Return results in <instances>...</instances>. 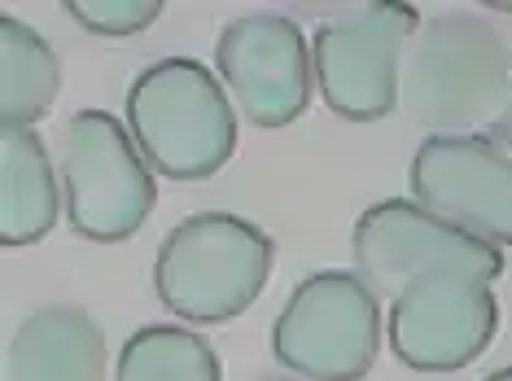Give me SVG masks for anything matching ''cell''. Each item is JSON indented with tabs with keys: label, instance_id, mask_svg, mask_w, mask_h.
<instances>
[{
	"label": "cell",
	"instance_id": "14",
	"mask_svg": "<svg viewBox=\"0 0 512 381\" xmlns=\"http://www.w3.org/2000/svg\"><path fill=\"white\" fill-rule=\"evenodd\" d=\"M114 381H224L211 338L184 325H141L119 346Z\"/></svg>",
	"mask_w": 512,
	"mask_h": 381
},
{
	"label": "cell",
	"instance_id": "9",
	"mask_svg": "<svg viewBox=\"0 0 512 381\" xmlns=\"http://www.w3.org/2000/svg\"><path fill=\"white\" fill-rule=\"evenodd\" d=\"M215 71L237 114L254 127H289L311 106L316 62L302 27L285 14H241L215 40Z\"/></svg>",
	"mask_w": 512,
	"mask_h": 381
},
{
	"label": "cell",
	"instance_id": "8",
	"mask_svg": "<svg viewBox=\"0 0 512 381\" xmlns=\"http://www.w3.org/2000/svg\"><path fill=\"white\" fill-rule=\"evenodd\" d=\"M351 254H355V272L372 285L377 298H399L416 276L442 268H460L486 276V281H495L504 272V250L438 219L416 198L372 202L355 219Z\"/></svg>",
	"mask_w": 512,
	"mask_h": 381
},
{
	"label": "cell",
	"instance_id": "6",
	"mask_svg": "<svg viewBox=\"0 0 512 381\" xmlns=\"http://www.w3.org/2000/svg\"><path fill=\"white\" fill-rule=\"evenodd\" d=\"M425 22L416 5L372 0L324 18L311 36L316 88L337 119L377 123L399 106L403 57Z\"/></svg>",
	"mask_w": 512,
	"mask_h": 381
},
{
	"label": "cell",
	"instance_id": "19",
	"mask_svg": "<svg viewBox=\"0 0 512 381\" xmlns=\"http://www.w3.org/2000/svg\"><path fill=\"white\" fill-rule=\"evenodd\" d=\"M263 381H298V377H263Z\"/></svg>",
	"mask_w": 512,
	"mask_h": 381
},
{
	"label": "cell",
	"instance_id": "16",
	"mask_svg": "<svg viewBox=\"0 0 512 381\" xmlns=\"http://www.w3.org/2000/svg\"><path fill=\"white\" fill-rule=\"evenodd\" d=\"M486 136H491V141L504 149V154L512 158V88H508V101H504V110L495 114V123L486 127Z\"/></svg>",
	"mask_w": 512,
	"mask_h": 381
},
{
	"label": "cell",
	"instance_id": "15",
	"mask_svg": "<svg viewBox=\"0 0 512 381\" xmlns=\"http://www.w3.org/2000/svg\"><path fill=\"white\" fill-rule=\"evenodd\" d=\"M62 9L84 31H92V36L127 40V36H136V31L154 27L167 5H162V0H66Z\"/></svg>",
	"mask_w": 512,
	"mask_h": 381
},
{
	"label": "cell",
	"instance_id": "7",
	"mask_svg": "<svg viewBox=\"0 0 512 381\" xmlns=\"http://www.w3.org/2000/svg\"><path fill=\"white\" fill-rule=\"evenodd\" d=\"M495 333L499 303L486 276L442 268L416 276L399 298H390V351L416 373H460L491 351Z\"/></svg>",
	"mask_w": 512,
	"mask_h": 381
},
{
	"label": "cell",
	"instance_id": "4",
	"mask_svg": "<svg viewBox=\"0 0 512 381\" xmlns=\"http://www.w3.org/2000/svg\"><path fill=\"white\" fill-rule=\"evenodd\" d=\"M57 176L66 193V224L97 246L136 237L158 202L154 167L110 110H75L62 123Z\"/></svg>",
	"mask_w": 512,
	"mask_h": 381
},
{
	"label": "cell",
	"instance_id": "2",
	"mask_svg": "<svg viewBox=\"0 0 512 381\" xmlns=\"http://www.w3.org/2000/svg\"><path fill=\"white\" fill-rule=\"evenodd\" d=\"M276 268V241L232 211L184 215L158 246L154 294L176 320L224 325L259 303Z\"/></svg>",
	"mask_w": 512,
	"mask_h": 381
},
{
	"label": "cell",
	"instance_id": "5",
	"mask_svg": "<svg viewBox=\"0 0 512 381\" xmlns=\"http://www.w3.org/2000/svg\"><path fill=\"white\" fill-rule=\"evenodd\" d=\"M272 355L302 381H364L381 355V298L359 272L302 276L272 320Z\"/></svg>",
	"mask_w": 512,
	"mask_h": 381
},
{
	"label": "cell",
	"instance_id": "3",
	"mask_svg": "<svg viewBox=\"0 0 512 381\" xmlns=\"http://www.w3.org/2000/svg\"><path fill=\"white\" fill-rule=\"evenodd\" d=\"M512 88V53L477 14H438L416 31L403 57L399 101L416 123L438 132H469L495 123Z\"/></svg>",
	"mask_w": 512,
	"mask_h": 381
},
{
	"label": "cell",
	"instance_id": "17",
	"mask_svg": "<svg viewBox=\"0 0 512 381\" xmlns=\"http://www.w3.org/2000/svg\"><path fill=\"white\" fill-rule=\"evenodd\" d=\"M482 381H512V364L508 368H495V373H486Z\"/></svg>",
	"mask_w": 512,
	"mask_h": 381
},
{
	"label": "cell",
	"instance_id": "13",
	"mask_svg": "<svg viewBox=\"0 0 512 381\" xmlns=\"http://www.w3.org/2000/svg\"><path fill=\"white\" fill-rule=\"evenodd\" d=\"M62 92V62L31 22L0 14V123L36 127Z\"/></svg>",
	"mask_w": 512,
	"mask_h": 381
},
{
	"label": "cell",
	"instance_id": "11",
	"mask_svg": "<svg viewBox=\"0 0 512 381\" xmlns=\"http://www.w3.org/2000/svg\"><path fill=\"white\" fill-rule=\"evenodd\" d=\"M106 333L84 307H40L14 329L5 381H106Z\"/></svg>",
	"mask_w": 512,
	"mask_h": 381
},
{
	"label": "cell",
	"instance_id": "12",
	"mask_svg": "<svg viewBox=\"0 0 512 381\" xmlns=\"http://www.w3.org/2000/svg\"><path fill=\"white\" fill-rule=\"evenodd\" d=\"M66 211L62 176L36 127L0 132V246H36Z\"/></svg>",
	"mask_w": 512,
	"mask_h": 381
},
{
	"label": "cell",
	"instance_id": "10",
	"mask_svg": "<svg viewBox=\"0 0 512 381\" xmlns=\"http://www.w3.org/2000/svg\"><path fill=\"white\" fill-rule=\"evenodd\" d=\"M412 198L477 241L512 246V158L486 132L425 136L407 167Z\"/></svg>",
	"mask_w": 512,
	"mask_h": 381
},
{
	"label": "cell",
	"instance_id": "1",
	"mask_svg": "<svg viewBox=\"0 0 512 381\" xmlns=\"http://www.w3.org/2000/svg\"><path fill=\"white\" fill-rule=\"evenodd\" d=\"M123 123L154 176L176 184L211 180L237 154V110L224 79L197 57H162L132 79Z\"/></svg>",
	"mask_w": 512,
	"mask_h": 381
},
{
	"label": "cell",
	"instance_id": "18",
	"mask_svg": "<svg viewBox=\"0 0 512 381\" xmlns=\"http://www.w3.org/2000/svg\"><path fill=\"white\" fill-rule=\"evenodd\" d=\"M482 9H504V14H512V0H491V5H482Z\"/></svg>",
	"mask_w": 512,
	"mask_h": 381
}]
</instances>
